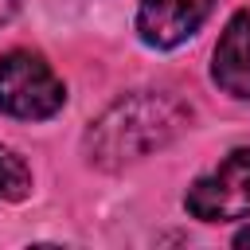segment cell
<instances>
[{
    "label": "cell",
    "mask_w": 250,
    "mask_h": 250,
    "mask_svg": "<svg viewBox=\"0 0 250 250\" xmlns=\"http://www.w3.org/2000/svg\"><path fill=\"white\" fill-rule=\"evenodd\" d=\"M191 121V109L160 90H137L117 98L90 129H86V160L94 168L117 172L172 145Z\"/></svg>",
    "instance_id": "1"
},
{
    "label": "cell",
    "mask_w": 250,
    "mask_h": 250,
    "mask_svg": "<svg viewBox=\"0 0 250 250\" xmlns=\"http://www.w3.org/2000/svg\"><path fill=\"white\" fill-rule=\"evenodd\" d=\"M62 102H66V86L43 55L8 51L0 59V109L8 117L43 121V117H55Z\"/></svg>",
    "instance_id": "2"
},
{
    "label": "cell",
    "mask_w": 250,
    "mask_h": 250,
    "mask_svg": "<svg viewBox=\"0 0 250 250\" xmlns=\"http://www.w3.org/2000/svg\"><path fill=\"white\" fill-rule=\"evenodd\" d=\"M188 215H195L199 223H234V219H250V148H234L227 152V160L199 176L188 195H184Z\"/></svg>",
    "instance_id": "3"
},
{
    "label": "cell",
    "mask_w": 250,
    "mask_h": 250,
    "mask_svg": "<svg viewBox=\"0 0 250 250\" xmlns=\"http://www.w3.org/2000/svg\"><path fill=\"white\" fill-rule=\"evenodd\" d=\"M215 0H141L137 8V31L148 47H180L184 39H191L203 20L211 16Z\"/></svg>",
    "instance_id": "4"
},
{
    "label": "cell",
    "mask_w": 250,
    "mask_h": 250,
    "mask_svg": "<svg viewBox=\"0 0 250 250\" xmlns=\"http://www.w3.org/2000/svg\"><path fill=\"white\" fill-rule=\"evenodd\" d=\"M211 78H215L219 90H227L230 98L250 102V12L230 16V23L223 27V35H219V43H215Z\"/></svg>",
    "instance_id": "5"
},
{
    "label": "cell",
    "mask_w": 250,
    "mask_h": 250,
    "mask_svg": "<svg viewBox=\"0 0 250 250\" xmlns=\"http://www.w3.org/2000/svg\"><path fill=\"white\" fill-rule=\"evenodd\" d=\"M31 191V168L23 164L20 152L0 145V203H16Z\"/></svg>",
    "instance_id": "6"
},
{
    "label": "cell",
    "mask_w": 250,
    "mask_h": 250,
    "mask_svg": "<svg viewBox=\"0 0 250 250\" xmlns=\"http://www.w3.org/2000/svg\"><path fill=\"white\" fill-rule=\"evenodd\" d=\"M16 12H20V0H0V23H8Z\"/></svg>",
    "instance_id": "7"
},
{
    "label": "cell",
    "mask_w": 250,
    "mask_h": 250,
    "mask_svg": "<svg viewBox=\"0 0 250 250\" xmlns=\"http://www.w3.org/2000/svg\"><path fill=\"white\" fill-rule=\"evenodd\" d=\"M234 246H250V223H246V227L234 234Z\"/></svg>",
    "instance_id": "8"
}]
</instances>
